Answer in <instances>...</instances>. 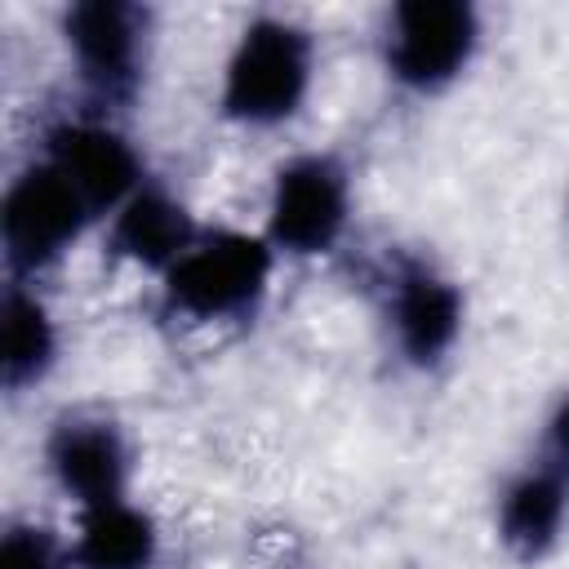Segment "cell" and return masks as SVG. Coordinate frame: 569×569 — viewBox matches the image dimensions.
<instances>
[{
  "mask_svg": "<svg viewBox=\"0 0 569 569\" xmlns=\"http://www.w3.org/2000/svg\"><path fill=\"white\" fill-rule=\"evenodd\" d=\"M320 80L316 31L280 9L249 13L213 80V116L240 133H280L307 116Z\"/></svg>",
  "mask_w": 569,
  "mask_h": 569,
  "instance_id": "1",
  "label": "cell"
},
{
  "mask_svg": "<svg viewBox=\"0 0 569 569\" xmlns=\"http://www.w3.org/2000/svg\"><path fill=\"white\" fill-rule=\"evenodd\" d=\"M280 258L258 227L204 222L196 244L156 280L169 320L191 329L253 325L276 289Z\"/></svg>",
  "mask_w": 569,
  "mask_h": 569,
  "instance_id": "2",
  "label": "cell"
},
{
  "mask_svg": "<svg viewBox=\"0 0 569 569\" xmlns=\"http://www.w3.org/2000/svg\"><path fill=\"white\" fill-rule=\"evenodd\" d=\"M373 53L382 80L413 102L453 93L485 53V13L471 0H396L378 13Z\"/></svg>",
  "mask_w": 569,
  "mask_h": 569,
  "instance_id": "3",
  "label": "cell"
},
{
  "mask_svg": "<svg viewBox=\"0 0 569 569\" xmlns=\"http://www.w3.org/2000/svg\"><path fill=\"white\" fill-rule=\"evenodd\" d=\"M58 49L76 80L80 107L124 116L151 76L156 13L133 0H71L58 9Z\"/></svg>",
  "mask_w": 569,
  "mask_h": 569,
  "instance_id": "4",
  "label": "cell"
},
{
  "mask_svg": "<svg viewBox=\"0 0 569 569\" xmlns=\"http://www.w3.org/2000/svg\"><path fill=\"white\" fill-rule=\"evenodd\" d=\"M356 222V173L329 147H302L276 160L258 231L280 262H325Z\"/></svg>",
  "mask_w": 569,
  "mask_h": 569,
  "instance_id": "5",
  "label": "cell"
},
{
  "mask_svg": "<svg viewBox=\"0 0 569 569\" xmlns=\"http://www.w3.org/2000/svg\"><path fill=\"white\" fill-rule=\"evenodd\" d=\"M382 342L409 373H436L467 338V289L436 258L396 249L378 267L373 284Z\"/></svg>",
  "mask_w": 569,
  "mask_h": 569,
  "instance_id": "6",
  "label": "cell"
},
{
  "mask_svg": "<svg viewBox=\"0 0 569 569\" xmlns=\"http://www.w3.org/2000/svg\"><path fill=\"white\" fill-rule=\"evenodd\" d=\"M93 231H98V213L44 156L31 151L9 173L0 191L4 280L44 284V276H53Z\"/></svg>",
  "mask_w": 569,
  "mask_h": 569,
  "instance_id": "7",
  "label": "cell"
},
{
  "mask_svg": "<svg viewBox=\"0 0 569 569\" xmlns=\"http://www.w3.org/2000/svg\"><path fill=\"white\" fill-rule=\"evenodd\" d=\"M31 151L44 156L89 200V209L98 213V227L120 200H129L151 178L147 156L133 142V133L124 129V120L93 111V107H71V111L53 116L36 133Z\"/></svg>",
  "mask_w": 569,
  "mask_h": 569,
  "instance_id": "8",
  "label": "cell"
},
{
  "mask_svg": "<svg viewBox=\"0 0 569 569\" xmlns=\"http://www.w3.org/2000/svg\"><path fill=\"white\" fill-rule=\"evenodd\" d=\"M40 471L71 511H84L133 498L138 453L107 409H62L40 436Z\"/></svg>",
  "mask_w": 569,
  "mask_h": 569,
  "instance_id": "9",
  "label": "cell"
},
{
  "mask_svg": "<svg viewBox=\"0 0 569 569\" xmlns=\"http://www.w3.org/2000/svg\"><path fill=\"white\" fill-rule=\"evenodd\" d=\"M200 231H204V222L191 213V204L156 173L129 200H120L98 227L102 253L116 267H129L151 280H160L196 244Z\"/></svg>",
  "mask_w": 569,
  "mask_h": 569,
  "instance_id": "10",
  "label": "cell"
},
{
  "mask_svg": "<svg viewBox=\"0 0 569 569\" xmlns=\"http://www.w3.org/2000/svg\"><path fill=\"white\" fill-rule=\"evenodd\" d=\"M493 542L507 560L533 569L569 542V476L533 453L511 467L493 493Z\"/></svg>",
  "mask_w": 569,
  "mask_h": 569,
  "instance_id": "11",
  "label": "cell"
},
{
  "mask_svg": "<svg viewBox=\"0 0 569 569\" xmlns=\"http://www.w3.org/2000/svg\"><path fill=\"white\" fill-rule=\"evenodd\" d=\"M62 365V320L31 280H4L0 289V387L9 400L40 391Z\"/></svg>",
  "mask_w": 569,
  "mask_h": 569,
  "instance_id": "12",
  "label": "cell"
},
{
  "mask_svg": "<svg viewBox=\"0 0 569 569\" xmlns=\"http://www.w3.org/2000/svg\"><path fill=\"white\" fill-rule=\"evenodd\" d=\"M67 551L71 569H160L164 529L147 502L116 498L102 507L71 511Z\"/></svg>",
  "mask_w": 569,
  "mask_h": 569,
  "instance_id": "13",
  "label": "cell"
},
{
  "mask_svg": "<svg viewBox=\"0 0 569 569\" xmlns=\"http://www.w3.org/2000/svg\"><path fill=\"white\" fill-rule=\"evenodd\" d=\"M0 569H71L67 529L36 516H9L0 533Z\"/></svg>",
  "mask_w": 569,
  "mask_h": 569,
  "instance_id": "14",
  "label": "cell"
},
{
  "mask_svg": "<svg viewBox=\"0 0 569 569\" xmlns=\"http://www.w3.org/2000/svg\"><path fill=\"white\" fill-rule=\"evenodd\" d=\"M533 458L569 476V387H560V391L547 400V409H542V418H538Z\"/></svg>",
  "mask_w": 569,
  "mask_h": 569,
  "instance_id": "15",
  "label": "cell"
},
{
  "mask_svg": "<svg viewBox=\"0 0 569 569\" xmlns=\"http://www.w3.org/2000/svg\"><path fill=\"white\" fill-rule=\"evenodd\" d=\"M565 222H569V191H565Z\"/></svg>",
  "mask_w": 569,
  "mask_h": 569,
  "instance_id": "16",
  "label": "cell"
}]
</instances>
